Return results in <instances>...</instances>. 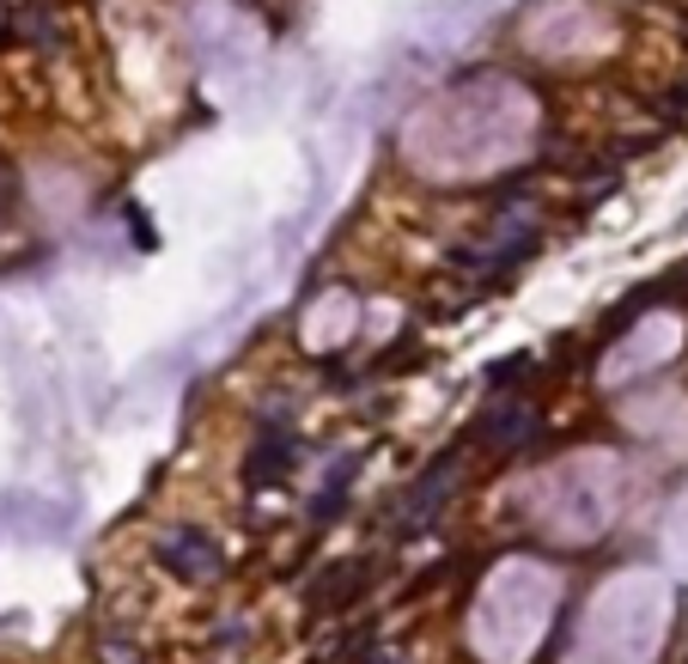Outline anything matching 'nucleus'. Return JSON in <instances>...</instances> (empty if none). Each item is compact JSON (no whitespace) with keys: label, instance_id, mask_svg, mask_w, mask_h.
Masks as SVG:
<instances>
[{"label":"nucleus","instance_id":"nucleus-5","mask_svg":"<svg viewBox=\"0 0 688 664\" xmlns=\"http://www.w3.org/2000/svg\"><path fill=\"white\" fill-rule=\"evenodd\" d=\"M98 659L104 664H140V640L128 628H104L98 634Z\"/></svg>","mask_w":688,"mask_h":664},{"label":"nucleus","instance_id":"nucleus-8","mask_svg":"<svg viewBox=\"0 0 688 664\" xmlns=\"http://www.w3.org/2000/svg\"><path fill=\"white\" fill-rule=\"evenodd\" d=\"M140 664H147V659H140Z\"/></svg>","mask_w":688,"mask_h":664},{"label":"nucleus","instance_id":"nucleus-6","mask_svg":"<svg viewBox=\"0 0 688 664\" xmlns=\"http://www.w3.org/2000/svg\"><path fill=\"white\" fill-rule=\"evenodd\" d=\"M530 372V354H505L500 366H488L481 378H488V390H500V385H512V378H524Z\"/></svg>","mask_w":688,"mask_h":664},{"label":"nucleus","instance_id":"nucleus-1","mask_svg":"<svg viewBox=\"0 0 688 664\" xmlns=\"http://www.w3.org/2000/svg\"><path fill=\"white\" fill-rule=\"evenodd\" d=\"M536 245H542V226H536L524 208H500V220H493L488 233L463 238V245L451 250V268H463V275H475V280H493V275H505V268L530 263Z\"/></svg>","mask_w":688,"mask_h":664},{"label":"nucleus","instance_id":"nucleus-4","mask_svg":"<svg viewBox=\"0 0 688 664\" xmlns=\"http://www.w3.org/2000/svg\"><path fill=\"white\" fill-rule=\"evenodd\" d=\"M299 458H305V446H299L292 433H287V439H262V446L250 451V464H245V481H250V488H268V481H280Z\"/></svg>","mask_w":688,"mask_h":664},{"label":"nucleus","instance_id":"nucleus-7","mask_svg":"<svg viewBox=\"0 0 688 664\" xmlns=\"http://www.w3.org/2000/svg\"><path fill=\"white\" fill-rule=\"evenodd\" d=\"M658 110H664L671 123H683V116H688V86H671V92L658 98Z\"/></svg>","mask_w":688,"mask_h":664},{"label":"nucleus","instance_id":"nucleus-3","mask_svg":"<svg viewBox=\"0 0 688 664\" xmlns=\"http://www.w3.org/2000/svg\"><path fill=\"white\" fill-rule=\"evenodd\" d=\"M530 433H536V409L524 397H505L500 409H488V421L475 427V439L493 451H518V446H530Z\"/></svg>","mask_w":688,"mask_h":664},{"label":"nucleus","instance_id":"nucleus-2","mask_svg":"<svg viewBox=\"0 0 688 664\" xmlns=\"http://www.w3.org/2000/svg\"><path fill=\"white\" fill-rule=\"evenodd\" d=\"M153 561L177 579V586H220L226 579V549L214 537H201V530H165L153 542Z\"/></svg>","mask_w":688,"mask_h":664}]
</instances>
